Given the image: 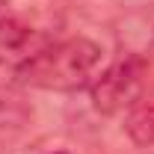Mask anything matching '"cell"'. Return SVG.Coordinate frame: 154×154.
Listing matches in <instances>:
<instances>
[{
	"instance_id": "1",
	"label": "cell",
	"mask_w": 154,
	"mask_h": 154,
	"mask_svg": "<svg viewBox=\"0 0 154 154\" xmlns=\"http://www.w3.org/2000/svg\"><path fill=\"white\" fill-rule=\"evenodd\" d=\"M101 45L92 38H62L42 48L36 57L21 65L15 77L24 86L45 89V92H77L86 89L101 65Z\"/></svg>"
},
{
	"instance_id": "2",
	"label": "cell",
	"mask_w": 154,
	"mask_h": 154,
	"mask_svg": "<svg viewBox=\"0 0 154 154\" xmlns=\"http://www.w3.org/2000/svg\"><path fill=\"white\" fill-rule=\"evenodd\" d=\"M145 74H148V65L142 57L136 54L119 57L89 83L92 107L104 116H119L125 110H134L145 89Z\"/></svg>"
},
{
	"instance_id": "3",
	"label": "cell",
	"mask_w": 154,
	"mask_h": 154,
	"mask_svg": "<svg viewBox=\"0 0 154 154\" xmlns=\"http://www.w3.org/2000/svg\"><path fill=\"white\" fill-rule=\"evenodd\" d=\"M0 21L54 38L62 15L54 0H0Z\"/></svg>"
},
{
	"instance_id": "4",
	"label": "cell",
	"mask_w": 154,
	"mask_h": 154,
	"mask_svg": "<svg viewBox=\"0 0 154 154\" xmlns=\"http://www.w3.org/2000/svg\"><path fill=\"white\" fill-rule=\"evenodd\" d=\"M30 119L33 107L27 104V98L9 86H0V131H18L30 125Z\"/></svg>"
},
{
	"instance_id": "5",
	"label": "cell",
	"mask_w": 154,
	"mask_h": 154,
	"mask_svg": "<svg viewBox=\"0 0 154 154\" xmlns=\"http://www.w3.org/2000/svg\"><path fill=\"white\" fill-rule=\"evenodd\" d=\"M125 134L139 148H154V104H136L134 110H128Z\"/></svg>"
},
{
	"instance_id": "6",
	"label": "cell",
	"mask_w": 154,
	"mask_h": 154,
	"mask_svg": "<svg viewBox=\"0 0 154 154\" xmlns=\"http://www.w3.org/2000/svg\"><path fill=\"white\" fill-rule=\"evenodd\" d=\"M57 154H65V151H57Z\"/></svg>"
},
{
	"instance_id": "7",
	"label": "cell",
	"mask_w": 154,
	"mask_h": 154,
	"mask_svg": "<svg viewBox=\"0 0 154 154\" xmlns=\"http://www.w3.org/2000/svg\"><path fill=\"white\" fill-rule=\"evenodd\" d=\"M0 71H3V65H0Z\"/></svg>"
}]
</instances>
